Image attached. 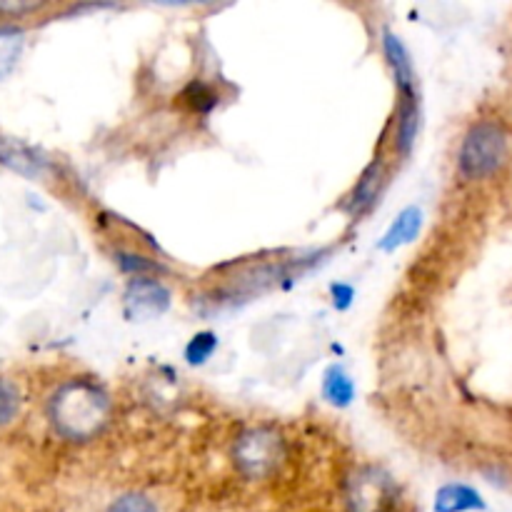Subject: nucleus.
Wrapping results in <instances>:
<instances>
[{"instance_id": "obj_1", "label": "nucleus", "mask_w": 512, "mask_h": 512, "mask_svg": "<svg viewBox=\"0 0 512 512\" xmlns=\"http://www.w3.org/2000/svg\"><path fill=\"white\" fill-rule=\"evenodd\" d=\"M110 400L90 380H70L50 400V420L68 440H90L105 428Z\"/></svg>"}, {"instance_id": "obj_2", "label": "nucleus", "mask_w": 512, "mask_h": 512, "mask_svg": "<svg viewBox=\"0 0 512 512\" xmlns=\"http://www.w3.org/2000/svg\"><path fill=\"white\" fill-rule=\"evenodd\" d=\"M508 155L510 138L503 125L483 120L468 130L463 145H460V173L468 180L490 178L508 163Z\"/></svg>"}, {"instance_id": "obj_3", "label": "nucleus", "mask_w": 512, "mask_h": 512, "mask_svg": "<svg viewBox=\"0 0 512 512\" xmlns=\"http://www.w3.org/2000/svg\"><path fill=\"white\" fill-rule=\"evenodd\" d=\"M283 455V440L270 428L248 430V433L240 435L233 450L235 465L248 478H265L273 470H278V465L283 463Z\"/></svg>"}, {"instance_id": "obj_4", "label": "nucleus", "mask_w": 512, "mask_h": 512, "mask_svg": "<svg viewBox=\"0 0 512 512\" xmlns=\"http://www.w3.org/2000/svg\"><path fill=\"white\" fill-rule=\"evenodd\" d=\"M395 500L393 480L378 468H365L348 483V512H388Z\"/></svg>"}, {"instance_id": "obj_5", "label": "nucleus", "mask_w": 512, "mask_h": 512, "mask_svg": "<svg viewBox=\"0 0 512 512\" xmlns=\"http://www.w3.org/2000/svg\"><path fill=\"white\" fill-rule=\"evenodd\" d=\"M125 308L130 318H155L170 308V290L155 278H138L125 290Z\"/></svg>"}, {"instance_id": "obj_6", "label": "nucleus", "mask_w": 512, "mask_h": 512, "mask_svg": "<svg viewBox=\"0 0 512 512\" xmlns=\"http://www.w3.org/2000/svg\"><path fill=\"white\" fill-rule=\"evenodd\" d=\"M383 53L385 58H388L390 70H393V78L400 90V98L418 100V90H415V83H418V80H415L413 58H410V50L405 48L400 35H395L393 30H383Z\"/></svg>"}, {"instance_id": "obj_7", "label": "nucleus", "mask_w": 512, "mask_h": 512, "mask_svg": "<svg viewBox=\"0 0 512 512\" xmlns=\"http://www.w3.org/2000/svg\"><path fill=\"white\" fill-rule=\"evenodd\" d=\"M0 163L28 178H40L48 170V163L33 148L13 138H0Z\"/></svg>"}, {"instance_id": "obj_8", "label": "nucleus", "mask_w": 512, "mask_h": 512, "mask_svg": "<svg viewBox=\"0 0 512 512\" xmlns=\"http://www.w3.org/2000/svg\"><path fill=\"white\" fill-rule=\"evenodd\" d=\"M435 512H475L488 510L483 495L475 488L463 483H448L438 490L435 495Z\"/></svg>"}, {"instance_id": "obj_9", "label": "nucleus", "mask_w": 512, "mask_h": 512, "mask_svg": "<svg viewBox=\"0 0 512 512\" xmlns=\"http://www.w3.org/2000/svg\"><path fill=\"white\" fill-rule=\"evenodd\" d=\"M420 228H423V210L420 208H405L398 218L393 220V225L388 228V233L380 240V250L385 253H393V250L403 248V245L413 243L420 235Z\"/></svg>"}, {"instance_id": "obj_10", "label": "nucleus", "mask_w": 512, "mask_h": 512, "mask_svg": "<svg viewBox=\"0 0 512 512\" xmlns=\"http://www.w3.org/2000/svg\"><path fill=\"white\" fill-rule=\"evenodd\" d=\"M380 185H383V163H378V160H375V163L365 170L363 178L358 180V185H355L353 193H350V198H348L350 213L353 215L368 213V210L375 205V200H378Z\"/></svg>"}, {"instance_id": "obj_11", "label": "nucleus", "mask_w": 512, "mask_h": 512, "mask_svg": "<svg viewBox=\"0 0 512 512\" xmlns=\"http://www.w3.org/2000/svg\"><path fill=\"white\" fill-rule=\"evenodd\" d=\"M323 395L333 408H348V405L353 403L355 383L353 378L345 373V368H340V365L328 368V373H325L323 378Z\"/></svg>"}, {"instance_id": "obj_12", "label": "nucleus", "mask_w": 512, "mask_h": 512, "mask_svg": "<svg viewBox=\"0 0 512 512\" xmlns=\"http://www.w3.org/2000/svg\"><path fill=\"white\" fill-rule=\"evenodd\" d=\"M420 130V100H400L398 110V133H395V145L403 155L413 150L415 138Z\"/></svg>"}, {"instance_id": "obj_13", "label": "nucleus", "mask_w": 512, "mask_h": 512, "mask_svg": "<svg viewBox=\"0 0 512 512\" xmlns=\"http://www.w3.org/2000/svg\"><path fill=\"white\" fill-rule=\"evenodd\" d=\"M215 350H218V338L213 333H198L185 345V360L190 365H203L213 358Z\"/></svg>"}, {"instance_id": "obj_14", "label": "nucleus", "mask_w": 512, "mask_h": 512, "mask_svg": "<svg viewBox=\"0 0 512 512\" xmlns=\"http://www.w3.org/2000/svg\"><path fill=\"white\" fill-rule=\"evenodd\" d=\"M20 55V33L18 30H0V78L10 73Z\"/></svg>"}, {"instance_id": "obj_15", "label": "nucleus", "mask_w": 512, "mask_h": 512, "mask_svg": "<svg viewBox=\"0 0 512 512\" xmlns=\"http://www.w3.org/2000/svg\"><path fill=\"white\" fill-rule=\"evenodd\" d=\"M20 410V395L13 388V383L0 380V425H8L10 420L18 415Z\"/></svg>"}, {"instance_id": "obj_16", "label": "nucleus", "mask_w": 512, "mask_h": 512, "mask_svg": "<svg viewBox=\"0 0 512 512\" xmlns=\"http://www.w3.org/2000/svg\"><path fill=\"white\" fill-rule=\"evenodd\" d=\"M108 512H158V508H155L153 500L145 498V495L130 493L115 500V503L108 508Z\"/></svg>"}, {"instance_id": "obj_17", "label": "nucleus", "mask_w": 512, "mask_h": 512, "mask_svg": "<svg viewBox=\"0 0 512 512\" xmlns=\"http://www.w3.org/2000/svg\"><path fill=\"white\" fill-rule=\"evenodd\" d=\"M330 295H333L335 308L348 310L350 303L355 300V288L350 283H333L330 285Z\"/></svg>"}, {"instance_id": "obj_18", "label": "nucleus", "mask_w": 512, "mask_h": 512, "mask_svg": "<svg viewBox=\"0 0 512 512\" xmlns=\"http://www.w3.org/2000/svg\"><path fill=\"white\" fill-rule=\"evenodd\" d=\"M118 263L120 268L128 270V273H148V270H155L153 263H148L145 258H138V255H130V253H120Z\"/></svg>"}]
</instances>
